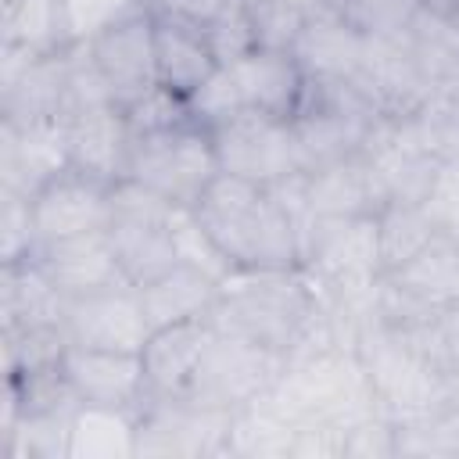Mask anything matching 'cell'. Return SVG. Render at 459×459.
<instances>
[{
	"mask_svg": "<svg viewBox=\"0 0 459 459\" xmlns=\"http://www.w3.org/2000/svg\"><path fill=\"white\" fill-rule=\"evenodd\" d=\"M0 316L4 330L61 326L65 294L50 283L36 258L0 262Z\"/></svg>",
	"mask_w": 459,
	"mask_h": 459,
	"instance_id": "cell-22",
	"label": "cell"
},
{
	"mask_svg": "<svg viewBox=\"0 0 459 459\" xmlns=\"http://www.w3.org/2000/svg\"><path fill=\"white\" fill-rule=\"evenodd\" d=\"M32 222L39 244L65 240L93 230H108L111 222V183L79 172L75 165L61 169L54 179H47L32 197Z\"/></svg>",
	"mask_w": 459,
	"mask_h": 459,
	"instance_id": "cell-11",
	"label": "cell"
},
{
	"mask_svg": "<svg viewBox=\"0 0 459 459\" xmlns=\"http://www.w3.org/2000/svg\"><path fill=\"white\" fill-rule=\"evenodd\" d=\"M4 43L29 47L32 54H57L68 47L61 0H4Z\"/></svg>",
	"mask_w": 459,
	"mask_h": 459,
	"instance_id": "cell-30",
	"label": "cell"
},
{
	"mask_svg": "<svg viewBox=\"0 0 459 459\" xmlns=\"http://www.w3.org/2000/svg\"><path fill=\"white\" fill-rule=\"evenodd\" d=\"M0 118L7 122H61L65 118V50L39 54L0 86Z\"/></svg>",
	"mask_w": 459,
	"mask_h": 459,
	"instance_id": "cell-23",
	"label": "cell"
},
{
	"mask_svg": "<svg viewBox=\"0 0 459 459\" xmlns=\"http://www.w3.org/2000/svg\"><path fill=\"white\" fill-rule=\"evenodd\" d=\"M265 402L294 427H355L380 416L373 384L351 348H330L323 355L287 362Z\"/></svg>",
	"mask_w": 459,
	"mask_h": 459,
	"instance_id": "cell-3",
	"label": "cell"
},
{
	"mask_svg": "<svg viewBox=\"0 0 459 459\" xmlns=\"http://www.w3.org/2000/svg\"><path fill=\"white\" fill-rule=\"evenodd\" d=\"M298 427L283 420L265 398L233 409L230 420V437H226V455L240 459H290Z\"/></svg>",
	"mask_w": 459,
	"mask_h": 459,
	"instance_id": "cell-28",
	"label": "cell"
},
{
	"mask_svg": "<svg viewBox=\"0 0 459 459\" xmlns=\"http://www.w3.org/2000/svg\"><path fill=\"white\" fill-rule=\"evenodd\" d=\"M136 455V412L79 405L72 412L68 459H129Z\"/></svg>",
	"mask_w": 459,
	"mask_h": 459,
	"instance_id": "cell-27",
	"label": "cell"
},
{
	"mask_svg": "<svg viewBox=\"0 0 459 459\" xmlns=\"http://www.w3.org/2000/svg\"><path fill=\"white\" fill-rule=\"evenodd\" d=\"M362 29L344 11H333L326 18L308 22L294 39L290 54L308 82H351L362 65Z\"/></svg>",
	"mask_w": 459,
	"mask_h": 459,
	"instance_id": "cell-19",
	"label": "cell"
},
{
	"mask_svg": "<svg viewBox=\"0 0 459 459\" xmlns=\"http://www.w3.org/2000/svg\"><path fill=\"white\" fill-rule=\"evenodd\" d=\"M233 412L190 405L186 398H147L136 412V455H226Z\"/></svg>",
	"mask_w": 459,
	"mask_h": 459,
	"instance_id": "cell-9",
	"label": "cell"
},
{
	"mask_svg": "<svg viewBox=\"0 0 459 459\" xmlns=\"http://www.w3.org/2000/svg\"><path fill=\"white\" fill-rule=\"evenodd\" d=\"M93 61L108 79V90L118 108L143 97L151 86H158V65H154V11L129 14L90 39Z\"/></svg>",
	"mask_w": 459,
	"mask_h": 459,
	"instance_id": "cell-12",
	"label": "cell"
},
{
	"mask_svg": "<svg viewBox=\"0 0 459 459\" xmlns=\"http://www.w3.org/2000/svg\"><path fill=\"white\" fill-rule=\"evenodd\" d=\"M36 247H39V237H36L29 197L0 186V262L32 258Z\"/></svg>",
	"mask_w": 459,
	"mask_h": 459,
	"instance_id": "cell-36",
	"label": "cell"
},
{
	"mask_svg": "<svg viewBox=\"0 0 459 459\" xmlns=\"http://www.w3.org/2000/svg\"><path fill=\"white\" fill-rule=\"evenodd\" d=\"M283 369H287V359L280 351H269L262 344L215 330L179 398H186L190 405L233 412L265 398Z\"/></svg>",
	"mask_w": 459,
	"mask_h": 459,
	"instance_id": "cell-7",
	"label": "cell"
},
{
	"mask_svg": "<svg viewBox=\"0 0 459 459\" xmlns=\"http://www.w3.org/2000/svg\"><path fill=\"white\" fill-rule=\"evenodd\" d=\"M61 330L68 344L100 348V351H143L151 323L140 301V287H111L82 298H65Z\"/></svg>",
	"mask_w": 459,
	"mask_h": 459,
	"instance_id": "cell-10",
	"label": "cell"
},
{
	"mask_svg": "<svg viewBox=\"0 0 459 459\" xmlns=\"http://www.w3.org/2000/svg\"><path fill=\"white\" fill-rule=\"evenodd\" d=\"M377 237H380V265H384V273H394L420 247H427L437 237V230L430 226L423 204L387 201L377 215Z\"/></svg>",
	"mask_w": 459,
	"mask_h": 459,
	"instance_id": "cell-31",
	"label": "cell"
},
{
	"mask_svg": "<svg viewBox=\"0 0 459 459\" xmlns=\"http://www.w3.org/2000/svg\"><path fill=\"white\" fill-rule=\"evenodd\" d=\"M380 118L384 115L351 82H308L305 100L290 118L301 172L359 154Z\"/></svg>",
	"mask_w": 459,
	"mask_h": 459,
	"instance_id": "cell-5",
	"label": "cell"
},
{
	"mask_svg": "<svg viewBox=\"0 0 459 459\" xmlns=\"http://www.w3.org/2000/svg\"><path fill=\"white\" fill-rule=\"evenodd\" d=\"M186 108H190V118H194L197 126L215 129L219 122H226V118H233L237 111H244L247 104H244V93H240V86H237L230 65H219V68L186 97Z\"/></svg>",
	"mask_w": 459,
	"mask_h": 459,
	"instance_id": "cell-35",
	"label": "cell"
},
{
	"mask_svg": "<svg viewBox=\"0 0 459 459\" xmlns=\"http://www.w3.org/2000/svg\"><path fill=\"white\" fill-rule=\"evenodd\" d=\"M341 11H351V7H359V4H366V0H333Z\"/></svg>",
	"mask_w": 459,
	"mask_h": 459,
	"instance_id": "cell-44",
	"label": "cell"
},
{
	"mask_svg": "<svg viewBox=\"0 0 459 459\" xmlns=\"http://www.w3.org/2000/svg\"><path fill=\"white\" fill-rule=\"evenodd\" d=\"M212 323L208 319H190V323H172L161 330H151L140 359L147 373V398H179L212 341Z\"/></svg>",
	"mask_w": 459,
	"mask_h": 459,
	"instance_id": "cell-20",
	"label": "cell"
},
{
	"mask_svg": "<svg viewBox=\"0 0 459 459\" xmlns=\"http://www.w3.org/2000/svg\"><path fill=\"white\" fill-rule=\"evenodd\" d=\"M384 276L420 305L445 312L452 301H459V244L448 237H434L405 265Z\"/></svg>",
	"mask_w": 459,
	"mask_h": 459,
	"instance_id": "cell-26",
	"label": "cell"
},
{
	"mask_svg": "<svg viewBox=\"0 0 459 459\" xmlns=\"http://www.w3.org/2000/svg\"><path fill=\"white\" fill-rule=\"evenodd\" d=\"M344 427H298L290 459H341L344 455Z\"/></svg>",
	"mask_w": 459,
	"mask_h": 459,
	"instance_id": "cell-42",
	"label": "cell"
},
{
	"mask_svg": "<svg viewBox=\"0 0 459 459\" xmlns=\"http://www.w3.org/2000/svg\"><path fill=\"white\" fill-rule=\"evenodd\" d=\"M219 172L222 169L212 129L197 122H183L151 136H133L126 169L129 179H140L143 186L158 190L176 208H194Z\"/></svg>",
	"mask_w": 459,
	"mask_h": 459,
	"instance_id": "cell-6",
	"label": "cell"
},
{
	"mask_svg": "<svg viewBox=\"0 0 459 459\" xmlns=\"http://www.w3.org/2000/svg\"><path fill=\"white\" fill-rule=\"evenodd\" d=\"M409 47L430 90H441L459 79V22H448L420 4L409 22Z\"/></svg>",
	"mask_w": 459,
	"mask_h": 459,
	"instance_id": "cell-29",
	"label": "cell"
},
{
	"mask_svg": "<svg viewBox=\"0 0 459 459\" xmlns=\"http://www.w3.org/2000/svg\"><path fill=\"white\" fill-rule=\"evenodd\" d=\"M140 301H143L151 330H161L172 323H190V319H208L212 305L219 301V280L179 262L169 273H161L158 280L143 283Z\"/></svg>",
	"mask_w": 459,
	"mask_h": 459,
	"instance_id": "cell-24",
	"label": "cell"
},
{
	"mask_svg": "<svg viewBox=\"0 0 459 459\" xmlns=\"http://www.w3.org/2000/svg\"><path fill=\"white\" fill-rule=\"evenodd\" d=\"M108 237L133 287H143L161 273H169L172 265H179L172 219H111Z\"/></svg>",
	"mask_w": 459,
	"mask_h": 459,
	"instance_id": "cell-25",
	"label": "cell"
},
{
	"mask_svg": "<svg viewBox=\"0 0 459 459\" xmlns=\"http://www.w3.org/2000/svg\"><path fill=\"white\" fill-rule=\"evenodd\" d=\"M212 140H215L219 169L251 179L258 186H276L280 179L301 172L294 129L287 118H273L255 108H244L233 118L219 122L212 129Z\"/></svg>",
	"mask_w": 459,
	"mask_h": 459,
	"instance_id": "cell-8",
	"label": "cell"
},
{
	"mask_svg": "<svg viewBox=\"0 0 459 459\" xmlns=\"http://www.w3.org/2000/svg\"><path fill=\"white\" fill-rule=\"evenodd\" d=\"M416 11H420V0H366L344 14L362 29V36H402L409 32V22Z\"/></svg>",
	"mask_w": 459,
	"mask_h": 459,
	"instance_id": "cell-40",
	"label": "cell"
},
{
	"mask_svg": "<svg viewBox=\"0 0 459 459\" xmlns=\"http://www.w3.org/2000/svg\"><path fill=\"white\" fill-rule=\"evenodd\" d=\"M344 455H362V459L398 455V427L387 416H369V420L348 427Z\"/></svg>",
	"mask_w": 459,
	"mask_h": 459,
	"instance_id": "cell-41",
	"label": "cell"
},
{
	"mask_svg": "<svg viewBox=\"0 0 459 459\" xmlns=\"http://www.w3.org/2000/svg\"><path fill=\"white\" fill-rule=\"evenodd\" d=\"M298 237H301V269L330 298L362 294L377 287V280L384 276L377 215H359V219L308 215Z\"/></svg>",
	"mask_w": 459,
	"mask_h": 459,
	"instance_id": "cell-4",
	"label": "cell"
},
{
	"mask_svg": "<svg viewBox=\"0 0 459 459\" xmlns=\"http://www.w3.org/2000/svg\"><path fill=\"white\" fill-rule=\"evenodd\" d=\"M65 140H68V161L97 176L104 183L126 179L129 169V151H133V133L126 122V108L118 104H97L86 111H75L65 118Z\"/></svg>",
	"mask_w": 459,
	"mask_h": 459,
	"instance_id": "cell-17",
	"label": "cell"
},
{
	"mask_svg": "<svg viewBox=\"0 0 459 459\" xmlns=\"http://www.w3.org/2000/svg\"><path fill=\"white\" fill-rule=\"evenodd\" d=\"M230 72H233L247 108L273 115V118H287V122L294 118V111L301 108L305 90H308V79L290 50L255 47L251 54L233 61Z\"/></svg>",
	"mask_w": 459,
	"mask_h": 459,
	"instance_id": "cell-18",
	"label": "cell"
},
{
	"mask_svg": "<svg viewBox=\"0 0 459 459\" xmlns=\"http://www.w3.org/2000/svg\"><path fill=\"white\" fill-rule=\"evenodd\" d=\"M172 240H176L179 262H186V265L208 273V276L219 280V283L237 269L233 258L215 244V237L197 222L194 208H176V215H172Z\"/></svg>",
	"mask_w": 459,
	"mask_h": 459,
	"instance_id": "cell-32",
	"label": "cell"
},
{
	"mask_svg": "<svg viewBox=\"0 0 459 459\" xmlns=\"http://www.w3.org/2000/svg\"><path fill=\"white\" fill-rule=\"evenodd\" d=\"M423 212L437 237H448L459 244V161H445L434 176V186L423 201Z\"/></svg>",
	"mask_w": 459,
	"mask_h": 459,
	"instance_id": "cell-39",
	"label": "cell"
},
{
	"mask_svg": "<svg viewBox=\"0 0 459 459\" xmlns=\"http://www.w3.org/2000/svg\"><path fill=\"white\" fill-rule=\"evenodd\" d=\"M437 333H441V348H445L452 369H459V301H452L437 316Z\"/></svg>",
	"mask_w": 459,
	"mask_h": 459,
	"instance_id": "cell-43",
	"label": "cell"
},
{
	"mask_svg": "<svg viewBox=\"0 0 459 459\" xmlns=\"http://www.w3.org/2000/svg\"><path fill=\"white\" fill-rule=\"evenodd\" d=\"M244 11L251 18L258 47H273V50H290L301 29L308 25L290 0H244Z\"/></svg>",
	"mask_w": 459,
	"mask_h": 459,
	"instance_id": "cell-37",
	"label": "cell"
},
{
	"mask_svg": "<svg viewBox=\"0 0 459 459\" xmlns=\"http://www.w3.org/2000/svg\"><path fill=\"white\" fill-rule=\"evenodd\" d=\"M61 373L82 405L133 409L147 402V373L136 351H100L68 344L61 355Z\"/></svg>",
	"mask_w": 459,
	"mask_h": 459,
	"instance_id": "cell-13",
	"label": "cell"
},
{
	"mask_svg": "<svg viewBox=\"0 0 459 459\" xmlns=\"http://www.w3.org/2000/svg\"><path fill=\"white\" fill-rule=\"evenodd\" d=\"M126 122H129L133 136H151V133H165V129H176V126L194 122V118L186 108V97H179L176 90L158 82L143 97L126 104Z\"/></svg>",
	"mask_w": 459,
	"mask_h": 459,
	"instance_id": "cell-33",
	"label": "cell"
},
{
	"mask_svg": "<svg viewBox=\"0 0 459 459\" xmlns=\"http://www.w3.org/2000/svg\"><path fill=\"white\" fill-rule=\"evenodd\" d=\"M65 122H7L0 118V179L7 190L32 197L47 179L68 169Z\"/></svg>",
	"mask_w": 459,
	"mask_h": 459,
	"instance_id": "cell-16",
	"label": "cell"
},
{
	"mask_svg": "<svg viewBox=\"0 0 459 459\" xmlns=\"http://www.w3.org/2000/svg\"><path fill=\"white\" fill-rule=\"evenodd\" d=\"M201 29H204L208 47H212V54H215L219 65H233V61H240L244 54H251L258 47L255 29H251V18L244 11V0H233L222 14H215Z\"/></svg>",
	"mask_w": 459,
	"mask_h": 459,
	"instance_id": "cell-38",
	"label": "cell"
},
{
	"mask_svg": "<svg viewBox=\"0 0 459 459\" xmlns=\"http://www.w3.org/2000/svg\"><path fill=\"white\" fill-rule=\"evenodd\" d=\"M154 65L158 82L176 90L179 97H190L219 68L204 29L165 11H154Z\"/></svg>",
	"mask_w": 459,
	"mask_h": 459,
	"instance_id": "cell-21",
	"label": "cell"
},
{
	"mask_svg": "<svg viewBox=\"0 0 459 459\" xmlns=\"http://www.w3.org/2000/svg\"><path fill=\"white\" fill-rule=\"evenodd\" d=\"M323 294L305 269H244L237 265L219 283V301L208 312L212 330L244 337L269 351H287L316 316Z\"/></svg>",
	"mask_w": 459,
	"mask_h": 459,
	"instance_id": "cell-2",
	"label": "cell"
},
{
	"mask_svg": "<svg viewBox=\"0 0 459 459\" xmlns=\"http://www.w3.org/2000/svg\"><path fill=\"white\" fill-rule=\"evenodd\" d=\"M61 11H65L68 43H90L115 22L151 11V7L143 0H61Z\"/></svg>",
	"mask_w": 459,
	"mask_h": 459,
	"instance_id": "cell-34",
	"label": "cell"
},
{
	"mask_svg": "<svg viewBox=\"0 0 459 459\" xmlns=\"http://www.w3.org/2000/svg\"><path fill=\"white\" fill-rule=\"evenodd\" d=\"M197 222L244 269H301V237L290 208L251 179L219 172L194 204Z\"/></svg>",
	"mask_w": 459,
	"mask_h": 459,
	"instance_id": "cell-1",
	"label": "cell"
},
{
	"mask_svg": "<svg viewBox=\"0 0 459 459\" xmlns=\"http://www.w3.org/2000/svg\"><path fill=\"white\" fill-rule=\"evenodd\" d=\"M305 201H308V215L359 219V215H380V208L391 197L369 154L359 151L333 165L305 172Z\"/></svg>",
	"mask_w": 459,
	"mask_h": 459,
	"instance_id": "cell-15",
	"label": "cell"
},
{
	"mask_svg": "<svg viewBox=\"0 0 459 459\" xmlns=\"http://www.w3.org/2000/svg\"><path fill=\"white\" fill-rule=\"evenodd\" d=\"M32 258L39 262V269L50 276V283L65 298H82V294H97V290H111V287L129 283L122 265H118L115 247H111L108 230H93V233H79V237H65V240H47L36 247Z\"/></svg>",
	"mask_w": 459,
	"mask_h": 459,
	"instance_id": "cell-14",
	"label": "cell"
}]
</instances>
